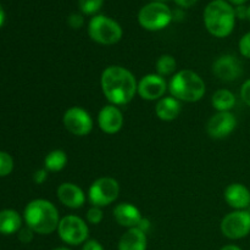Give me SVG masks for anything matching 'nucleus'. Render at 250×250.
Instances as JSON below:
<instances>
[{
    "label": "nucleus",
    "mask_w": 250,
    "mask_h": 250,
    "mask_svg": "<svg viewBox=\"0 0 250 250\" xmlns=\"http://www.w3.org/2000/svg\"><path fill=\"white\" fill-rule=\"evenodd\" d=\"M102 89L111 105H126L138 89V83L131 71L122 66H109L103 71Z\"/></svg>",
    "instance_id": "obj_1"
},
{
    "label": "nucleus",
    "mask_w": 250,
    "mask_h": 250,
    "mask_svg": "<svg viewBox=\"0 0 250 250\" xmlns=\"http://www.w3.org/2000/svg\"><path fill=\"white\" fill-rule=\"evenodd\" d=\"M27 226L38 234H50L58 229L60 216L55 205L45 199L28 203L23 212Z\"/></svg>",
    "instance_id": "obj_2"
},
{
    "label": "nucleus",
    "mask_w": 250,
    "mask_h": 250,
    "mask_svg": "<svg viewBox=\"0 0 250 250\" xmlns=\"http://www.w3.org/2000/svg\"><path fill=\"white\" fill-rule=\"evenodd\" d=\"M204 23L208 31L217 38L229 36L236 24L233 6L225 0H212L205 7Z\"/></svg>",
    "instance_id": "obj_3"
},
{
    "label": "nucleus",
    "mask_w": 250,
    "mask_h": 250,
    "mask_svg": "<svg viewBox=\"0 0 250 250\" xmlns=\"http://www.w3.org/2000/svg\"><path fill=\"white\" fill-rule=\"evenodd\" d=\"M170 93L177 100L195 103L204 97L205 83L194 71L182 70L171 78Z\"/></svg>",
    "instance_id": "obj_4"
},
{
    "label": "nucleus",
    "mask_w": 250,
    "mask_h": 250,
    "mask_svg": "<svg viewBox=\"0 0 250 250\" xmlns=\"http://www.w3.org/2000/svg\"><path fill=\"white\" fill-rule=\"evenodd\" d=\"M90 38L103 45H112L121 41L122 28L115 20L104 15L93 17L88 26Z\"/></svg>",
    "instance_id": "obj_5"
},
{
    "label": "nucleus",
    "mask_w": 250,
    "mask_h": 250,
    "mask_svg": "<svg viewBox=\"0 0 250 250\" xmlns=\"http://www.w3.org/2000/svg\"><path fill=\"white\" fill-rule=\"evenodd\" d=\"M172 11L164 2L151 1L141 9L138 14V22L148 31H160L172 21Z\"/></svg>",
    "instance_id": "obj_6"
},
{
    "label": "nucleus",
    "mask_w": 250,
    "mask_h": 250,
    "mask_svg": "<svg viewBox=\"0 0 250 250\" xmlns=\"http://www.w3.org/2000/svg\"><path fill=\"white\" fill-rule=\"evenodd\" d=\"M120 193V185L115 178L100 177L93 182L88 192V199L93 207L103 208L112 204Z\"/></svg>",
    "instance_id": "obj_7"
},
{
    "label": "nucleus",
    "mask_w": 250,
    "mask_h": 250,
    "mask_svg": "<svg viewBox=\"0 0 250 250\" xmlns=\"http://www.w3.org/2000/svg\"><path fill=\"white\" fill-rule=\"evenodd\" d=\"M58 233L61 241L70 246H80L87 242L89 236V229L81 217L75 215H67L60 220Z\"/></svg>",
    "instance_id": "obj_8"
},
{
    "label": "nucleus",
    "mask_w": 250,
    "mask_h": 250,
    "mask_svg": "<svg viewBox=\"0 0 250 250\" xmlns=\"http://www.w3.org/2000/svg\"><path fill=\"white\" fill-rule=\"evenodd\" d=\"M221 232L229 239H242L250 233V211L236 210L222 219Z\"/></svg>",
    "instance_id": "obj_9"
},
{
    "label": "nucleus",
    "mask_w": 250,
    "mask_h": 250,
    "mask_svg": "<svg viewBox=\"0 0 250 250\" xmlns=\"http://www.w3.org/2000/svg\"><path fill=\"white\" fill-rule=\"evenodd\" d=\"M63 126L75 136H87L93 129V120L89 112L78 106L70 107L63 114Z\"/></svg>",
    "instance_id": "obj_10"
},
{
    "label": "nucleus",
    "mask_w": 250,
    "mask_h": 250,
    "mask_svg": "<svg viewBox=\"0 0 250 250\" xmlns=\"http://www.w3.org/2000/svg\"><path fill=\"white\" fill-rule=\"evenodd\" d=\"M237 126V120L229 111L217 112L210 117L207 125V131L211 138L222 139L229 136Z\"/></svg>",
    "instance_id": "obj_11"
},
{
    "label": "nucleus",
    "mask_w": 250,
    "mask_h": 250,
    "mask_svg": "<svg viewBox=\"0 0 250 250\" xmlns=\"http://www.w3.org/2000/svg\"><path fill=\"white\" fill-rule=\"evenodd\" d=\"M166 88H167V84H166L165 78L159 76L158 73H150V75L144 76L139 81L137 93L142 99L158 100L164 97Z\"/></svg>",
    "instance_id": "obj_12"
},
{
    "label": "nucleus",
    "mask_w": 250,
    "mask_h": 250,
    "mask_svg": "<svg viewBox=\"0 0 250 250\" xmlns=\"http://www.w3.org/2000/svg\"><path fill=\"white\" fill-rule=\"evenodd\" d=\"M212 72L224 82H232L241 77L243 68L234 55H222L212 65Z\"/></svg>",
    "instance_id": "obj_13"
},
{
    "label": "nucleus",
    "mask_w": 250,
    "mask_h": 250,
    "mask_svg": "<svg viewBox=\"0 0 250 250\" xmlns=\"http://www.w3.org/2000/svg\"><path fill=\"white\" fill-rule=\"evenodd\" d=\"M98 125L100 129L107 134H115L124 126V116L120 109L115 105H106L98 115Z\"/></svg>",
    "instance_id": "obj_14"
},
{
    "label": "nucleus",
    "mask_w": 250,
    "mask_h": 250,
    "mask_svg": "<svg viewBox=\"0 0 250 250\" xmlns=\"http://www.w3.org/2000/svg\"><path fill=\"white\" fill-rule=\"evenodd\" d=\"M58 198L65 207L70 209L82 208L85 203V194L77 185L66 182L61 183L58 188Z\"/></svg>",
    "instance_id": "obj_15"
},
{
    "label": "nucleus",
    "mask_w": 250,
    "mask_h": 250,
    "mask_svg": "<svg viewBox=\"0 0 250 250\" xmlns=\"http://www.w3.org/2000/svg\"><path fill=\"white\" fill-rule=\"evenodd\" d=\"M225 200L236 210H246L250 205V190L242 183H232L225 189Z\"/></svg>",
    "instance_id": "obj_16"
},
{
    "label": "nucleus",
    "mask_w": 250,
    "mask_h": 250,
    "mask_svg": "<svg viewBox=\"0 0 250 250\" xmlns=\"http://www.w3.org/2000/svg\"><path fill=\"white\" fill-rule=\"evenodd\" d=\"M114 217L117 224L127 229L138 227L139 222L143 219L138 208L132 205L131 203H121L117 205L114 209Z\"/></svg>",
    "instance_id": "obj_17"
},
{
    "label": "nucleus",
    "mask_w": 250,
    "mask_h": 250,
    "mask_svg": "<svg viewBox=\"0 0 250 250\" xmlns=\"http://www.w3.org/2000/svg\"><path fill=\"white\" fill-rule=\"evenodd\" d=\"M119 250H146V234L138 227L128 229L119 242Z\"/></svg>",
    "instance_id": "obj_18"
},
{
    "label": "nucleus",
    "mask_w": 250,
    "mask_h": 250,
    "mask_svg": "<svg viewBox=\"0 0 250 250\" xmlns=\"http://www.w3.org/2000/svg\"><path fill=\"white\" fill-rule=\"evenodd\" d=\"M181 112L180 100L173 97L161 98L155 106V114L163 121H172Z\"/></svg>",
    "instance_id": "obj_19"
},
{
    "label": "nucleus",
    "mask_w": 250,
    "mask_h": 250,
    "mask_svg": "<svg viewBox=\"0 0 250 250\" xmlns=\"http://www.w3.org/2000/svg\"><path fill=\"white\" fill-rule=\"evenodd\" d=\"M22 219L15 210L6 209L0 211V233L9 236L22 229Z\"/></svg>",
    "instance_id": "obj_20"
},
{
    "label": "nucleus",
    "mask_w": 250,
    "mask_h": 250,
    "mask_svg": "<svg viewBox=\"0 0 250 250\" xmlns=\"http://www.w3.org/2000/svg\"><path fill=\"white\" fill-rule=\"evenodd\" d=\"M211 103L212 106L219 112L229 111L236 104V97L229 89H219L212 95Z\"/></svg>",
    "instance_id": "obj_21"
},
{
    "label": "nucleus",
    "mask_w": 250,
    "mask_h": 250,
    "mask_svg": "<svg viewBox=\"0 0 250 250\" xmlns=\"http://www.w3.org/2000/svg\"><path fill=\"white\" fill-rule=\"evenodd\" d=\"M66 164H67V155L65 151L60 150V149L50 151L44 159L45 168L50 172H59L65 167Z\"/></svg>",
    "instance_id": "obj_22"
},
{
    "label": "nucleus",
    "mask_w": 250,
    "mask_h": 250,
    "mask_svg": "<svg viewBox=\"0 0 250 250\" xmlns=\"http://www.w3.org/2000/svg\"><path fill=\"white\" fill-rule=\"evenodd\" d=\"M176 66H177V63H176L175 58L172 55L165 54V55H161L159 60L156 61V72L161 77L170 76L175 72Z\"/></svg>",
    "instance_id": "obj_23"
},
{
    "label": "nucleus",
    "mask_w": 250,
    "mask_h": 250,
    "mask_svg": "<svg viewBox=\"0 0 250 250\" xmlns=\"http://www.w3.org/2000/svg\"><path fill=\"white\" fill-rule=\"evenodd\" d=\"M81 11L84 15H94L102 9L104 0H78Z\"/></svg>",
    "instance_id": "obj_24"
},
{
    "label": "nucleus",
    "mask_w": 250,
    "mask_h": 250,
    "mask_svg": "<svg viewBox=\"0 0 250 250\" xmlns=\"http://www.w3.org/2000/svg\"><path fill=\"white\" fill-rule=\"evenodd\" d=\"M14 170V160L11 155L5 151H0V177L10 175Z\"/></svg>",
    "instance_id": "obj_25"
},
{
    "label": "nucleus",
    "mask_w": 250,
    "mask_h": 250,
    "mask_svg": "<svg viewBox=\"0 0 250 250\" xmlns=\"http://www.w3.org/2000/svg\"><path fill=\"white\" fill-rule=\"evenodd\" d=\"M87 220L92 225H99L103 221V211L100 208L92 207L87 211Z\"/></svg>",
    "instance_id": "obj_26"
},
{
    "label": "nucleus",
    "mask_w": 250,
    "mask_h": 250,
    "mask_svg": "<svg viewBox=\"0 0 250 250\" xmlns=\"http://www.w3.org/2000/svg\"><path fill=\"white\" fill-rule=\"evenodd\" d=\"M239 51L244 58L250 59V32L244 34L239 41Z\"/></svg>",
    "instance_id": "obj_27"
},
{
    "label": "nucleus",
    "mask_w": 250,
    "mask_h": 250,
    "mask_svg": "<svg viewBox=\"0 0 250 250\" xmlns=\"http://www.w3.org/2000/svg\"><path fill=\"white\" fill-rule=\"evenodd\" d=\"M67 23L70 24L72 28L78 29L83 26V23H84V19H83L82 15L80 14H71L67 19Z\"/></svg>",
    "instance_id": "obj_28"
},
{
    "label": "nucleus",
    "mask_w": 250,
    "mask_h": 250,
    "mask_svg": "<svg viewBox=\"0 0 250 250\" xmlns=\"http://www.w3.org/2000/svg\"><path fill=\"white\" fill-rule=\"evenodd\" d=\"M33 233L34 232L28 226L23 227L19 231V239L22 243H31L32 239H33Z\"/></svg>",
    "instance_id": "obj_29"
},
{
    "label": "nucleus",
    "mask_w": 250,
    "mask_h": 250,
    "mask_svg": "<svg viewBox=\"0 0 250 250\" xmlns=\"http://www.w3.org/2000/svg\"><path fill=\"white\" fill-rule=\"evenodd\" d=\"M241 97L243 102L250 106V80L246 81L241 88Z\"/></svg>",
    "instance_id": "obj_30"
},
{
    "label": "nucleus",
    "mask_w": 250,
    "mask_h": 250,
    "mask_svg": "<svg viewBox=\"0 0 250 250\" xmlns=\"http://www.w3.org/2000/svg\"><path fill=\"white\" fill-rule=\"evenodd\" d=\"M46 178H48V170H46V168H42V170L36 171L33 175V180L37 185L44 183L46 181Z\"/></svg>",
    "instance_id": "obj_31"
},
{
    "label": "nucleus",
    "mask_w": 250,
    "mask_h": 250,
    "mask_svg": "<svg viewBox=\"0 0 250 250\" xmlns=\"http://www.w3.org/2000/svg\"><path fill=\"white\" fill-rule=\"evenodd\" d=\"M82 250H104V248H103V246L98 241L89 239V241L85 242Z\"/></svg>",
    "instance_id": "obj_32"
},
{
    "label": "nucleus",
    "mask_w": 250,
    "mask_h": 250,
    "mask_svg": "<svg viewBox=\"0 0 250 250\" xmlns=\"http://www.w3.org/2000/svg\"><path fill=\"white\" fill-rule=\"evenodd\" d=\"M247 10L248 7L246 5H239V6L234 7V14H236V19H247Z\"/></svg>",
    "instance_id": "obj_33"
},
{
    "label": "nucleus",
    "mask_w": 250,
    "mask_h": 250,
    "mask_svg": "<svg viewBox=\"0 0 250 250\" xmlns=\"http://www.w3.org/2000/svg\"><path fill=\"white\" fill-rule=\"evenodd\" d=\"M198 0H175L176 4L180 7H183V9H188V7H192L193 5L197 4Z\"/></svg>",
    "instance_id": "obj_34"
},
{
    "label": "nucleus",
    "mask_w": 250,
    "mask_h": 250,
    "mask_svg": "<svg viewBox=\"0 0 250 250\" xmlns=\"http://www.w3.org/2000/svg\"><path fill=\"white\" fill-rule=\"evenodd\" d=\"M149 227H150V222H149L146 219H142V221L139 222V225H138V229H142V231L146 232V231L149 229Z\"/></svg>",
    "instance_id": "obj_35"
},
{
    "label": "nucleus",
    "mask_w": 250,
    "mask_h": 250,
    "mask_svg": "<svg viewBox=\"0 0 250 250\" xmlns=\"http://www.w3.org/2000/svg\"><path fill=\"white\" fill-rule=\"evenodd\" d=\"M229 4L234 5V6H239V5H244L248 0H229Z\"/></svg>",
    "instance_id": "obj_36"
},
{
    "label": "nucleus",
    "mask_w": 250,
    "mask_h": 250,
    "mask_svg": "<svg viewBox=\"0 0 250 250\" xmlns=\"http://www.w3.org/2000/svg\"><path fill=\"white\" fill-rule=\"evenodd\" d=\"M4 21H5V12H4V9L1 7V5H0V27L2 26Z\"/></svg>",
    "instance_id": "obj_37"
},
{
    "label": "nucleus",
    "mask_w": 250,
    "mask_h": 250,
    "mask_svg": "<svg viewBox=\"0 0 250 250\" xmlns=\"http://www.w3.org/2000/svg\"><path fill=\"white\" fill-rule=\"evenodd\" d=\"M221 250H242L238 246H233V244H229V246H225Z\"/></svg>",
    "instance_id": "obj_38"
},
{
    "label": "nucleus",
    "mask_w": 250,
    "mask_h": 250,
    "mask_svg": "<svg viewBox=\"0 0 250 250\" xmlns=\"http://www.w3.org/2000/svg\"><path fill=\"white\" fill-rule=\"evenodd\" d=\"M247 20L250 21V5L248 6V10H247Z\"/></svg>",
    "instance_id": "obj_39"
},
{
    "label": "nucleus",
    "mask_w": 250,
    "mask_h": 250,
    "mask_svg": "<svg viewBox=\"0 0 250 250\" xmlns=\"http://www.w3.org/2000/svg\"><path fill=\"white\" fill-rule=\"evenodd\" d=\"M153 1H155V2H164V4H165V2L168 1V0H153Z\"/></svg>",
    "instance_id": "obj_40"
},
{
    "label": "nucleus",
    "mask_w": 250,
    "mask_h": 250,
    "mask_svg": "<svg viewBox=\"0 0 250 250\" xmlns=\"http://www.w3.org/2000/svg\"><path fill=\"white\" fill-rule=\"evenodd\" d=\"M53 250H71V249L63 248V247H61V248H55V249H53Z\"/></svg>",
    "instance_id": "obj_41"
}]
</instances>
